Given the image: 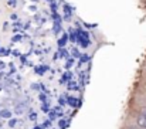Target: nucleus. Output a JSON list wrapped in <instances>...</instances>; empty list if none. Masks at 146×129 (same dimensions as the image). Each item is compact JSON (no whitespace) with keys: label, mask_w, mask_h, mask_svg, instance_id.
<instances>
[{"label":"nucleus","mask_w":146,"mask_h":129,"mask_svg":"<svg viewBox=\"0 0 146 129\" xmlns=\"http://www.w3.org/2000/svg\"><path fill=\"white\" fill-rule=\"evenodd\" d=\"M142 115H143V116H146V108H143V109H142Z\"/></svg>","instance_id":"nucleus-4"},{"label":"nucleus","mask_w":146,"mask_h":129,"mask_svg":"<svg viewBox=\"0 0 146 129\" xmlns=\"http://www.w3.org/2000/svg\"><path fill=\"white\" fill-rule=\"evenodd\" d=\"M136 124H138V126L139 128H143V129H146V116H143L142 114L136 118Z\"/></svg>","instance_id":"nucleus-1"},{"label":"nucleus","mask_w":146,"mask_h":129,"mask_svg":"<svg viewBox=\"0 0 146 129\" xmlns=\"http://www.w3.org/2000/svg\"><path fill=\"white\" fill-rule=\"evenodd\" d=\"M1 116H3V118H10V116H11V112L7 111V109H3V111H1Z\"/></svg>","instance_id":"nucleus-2"},{"label":"nucleus","mask_w":146,"mask_h":129,"mask_svg":"<svg viewBox=\"0 0 146 129\" xmlns=\"http://www.w3.org/2000/svg\"><path fill=\"white\" fill-rule=\"evenodd\" d=\"M14 125H16V121H14V119H11V121L9 122V126H11V128H13Z\"/></svg>","instance_id":"nucleus-3"},{"label":"nucleus","mask_w":146,"mask_h":129,"mask_svg":"<svg viewBox=\"0 0 146 129\" xmlns=\"http://www.w3.org/2000/svg\"><path fill=\"white\" fill-rule=\"evenodd\" d=\"M139 129H143V128H139Z\"/></svg>","instance_id":"nucleus-5"}]
</instances>
